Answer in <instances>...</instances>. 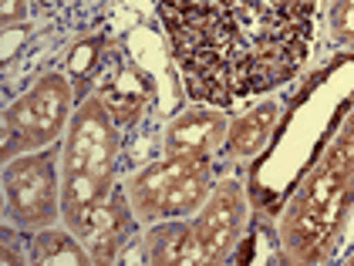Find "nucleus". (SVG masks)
Returning a JSON list of instances; mask_svg holds the SVG:
<instances>
[{"instance_id": "obj_5", "label": "nucleus", "mask_w": 354, "mask_h": 266, "mask_svg": "<svg viewBox=\"0 0 354 266\" xmlns=\"http://www.w3.org/2000/svg\"><path fill=\"white\" fill-rule=\"evenodd\" d=\"M71 81L64 75H44L30 88L28 95H21L3 115V162L17 159L24 152H41L64 132V125L71 122Z\"/></svg>"}, {"instance_id": "obj_1", "label": "nucleus", "mask_w": 354, "mask_h": 266, "mask_svg": "<svg viewBox=\"0 0 354 266\" xmlns=\"http://www.w3.org/2000/svg\"><path fill=\"white\" fill-rule=\"evenodd\" d=\"M159 17L189 98L230 108L304 68L317 0H162Z\"/></svg>"}, {"instance_id": "obj_10", "label": "nucleus", "mask_w": 354, "mask_h": 266, "mask_svg": "<svg viewBox=\"0 0 354 266\" xmlns=\"http://www.w3.org/2000/svg\"><path fill=\"white\" fill-rule=\"evenodd\" d=\"M277 115L280 108L267 102V105H257L253 111L240 115L236 122H230V132H226V149L236 155V159H250L257 155L273 135V125H277Z\"/></svg>"}, {"instance_id": "obj_4", "label": "nucleus", "mask_w": 354, "mask_h": 266, "mask_svg": "<svg viewBox=\"0 0 354 266\" xmlns=\"http://www.w3.org/2000/svg\"><path fill=\"white\" fill-rule=\"evenodd\" d=\"M129 202L138 222H162L196 213L213 192L209 155H165L129 179Z\"/></svg>"}, {"instance_id": "obj_7", "label": "nucleus", "mask_w": 354, "mask_h": 266, "mask_svg": "<svg viewBox=\"0 0 354 266\" xmlns=\"http://www.w3.org/2000/svg\"><path fill=\"white\" fill-rule=\"evenodd\" d=\"M246 219V199L236 182H223L213 189L209 202L196 222H189V253L186 266H216L226 263L240 240Z\"/></svg>"}, {"instance_id": "obj_12", "label": "nucleus", "mask_w": 354, "mask_h": 266, "mask_svg": "<svg viewBox=\"0 0 354 266\" xmlns=\"http://www.w3.org/2000/svg\"><path fill=\"white\" fill-rule=\"evenodd\" d=\"M34 263H41V266H84V263H91V256H88V249H84L82 240H78L71 229H64V233H57V229H41L37 240H34Z\"/></svg>"}, {"instance_id": "obj_6", "label": "nucleus", "mask_w": 354, "mask_h": 266, "mask_svg": "<svg viewBox=\"0 0 354 266\" xmlns=\"http://www.w3.org/2000/svg\"><path fill=\"white\" fill-rule=\"evenodd\" d=\"M57 152H24L7 162L3 192H7V213L21 229H48L61 213L57 199Z\"/></svg>"}, {"instance_id": "obj_11", "label": "nucleus", "mask_w": 354, "mask_h": 266, "mask_svg": "<svg viewBox=\"0 0 354 266\" xmlns=\"http://www.w3.org/2000/svg\"><path fill=\"white\" fill-rule=\"evenodd\" d=\"M145 263L152 266H186L189 253V222L186 219H162L145 236Z\"/></svg>"}, {"instance_id": "obj_2", "label": "nucleus", "mask_w": 354, "mask_h": 266, "mask_svg": "<svg viewBox=\"0 0 354 266\" xmlns=\"http://www.w3.org/2000/svg\"><path fill=\"white\" fill-rule=\"evenodd\" d=\"M354 199V115L304 179L280 222V240L290 263H321Z\"/></svg>"}, {"instance_id": "obj_9", "label": "nucleus", "mask_w": 354, "mask_h": 266, "mask_svg": "<svg viewBox=\"0 0 354 266\" xmlns=\"http://www.w3.org/2000/svg\"><path fill=\"white\" fill-rule=\"evenodd\" d=\"M226 132L230 122L219 108H189L165 129V155H213Z\"/></svg>"}, {"instance_id": "obj_15", "label": "nucleus", "mask_w": 354, "mask_h": 266, "mask_svg": "<svg viewBox=\"0 0 354 266\" xmlns=\"http://www.w3.org/2000/svg\"><path fill=\"white\" fill-rule=\"evenodd\" d=\"M28 17V0H0V21L3 27L21 24Z\"/></svg>"}, {"instance_id": "obj_8", "label": "nucleus", "mask_w": 354, "mask_h": 266, "mask_svg": "<svg viewBox=\"0 0 354 266\" xmlns=\"http://www.w3.org/2000/svg\"><path fill=\"white\" fill-rule=\"evenodd\" d=\"M136 226H138V216H136V209H132V202H129V192L115 189L109 199L88 216V222H84L75 236H78L82 246L88 249L91 263L105 266V263H115V260L122 256V249L129 246Z\"/></svg>"}, {"instance_id": "obj_13", "label": "nucleus", "mask_w": 354, "mask_h": 266, "mask_svg": "<svg viewBox=\"0 0 354 266\" xmlns=\"http://www.w3.org/2000/svg\"><path fill=\"white\" fill-rule=\"evenodd\" d=\"M102 102H105V108L111 111V118L118 125H132L142 115V105L149 102V84H145V78L138 71H129L125 78L115 81L109 91L102 95Z\"/></svg>"}, {"instance_id": "obj_3", "label": "nucleus", "mask_w": 354, "mask_h": 266, "mask_svg": "<svg viewBox=\"0 0 354 266\" xmlns=\"http://www.w3.org/2000/svg\"><path fill=\"white\" fill-rule=\"evenodd\" d=\"M118 122L102 98H88L75 108L61 159V219L64 229L78 233L88 216L115 192L118 162Z\"/></svg>"}, {"instance_id": "obj_14", "label": "nucleus", "mask_w": 354, "mask_h": 266, "mask_svg": "<svg viewBox=\"0 0 354 266\" xmlns=\"http://www.w3.org/2000/svg\"><path fill=\"white\" fill-rule=\"evenodd\" d=\"M330 37L341 44H354V0L330 3Z\"/></svg>"}]
</instances>
